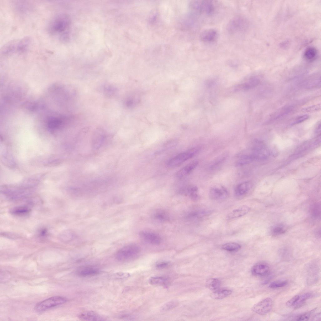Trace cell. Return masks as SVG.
<instances>
[{
    "mask_svg": "<svg viewBox=\"0 0 321 321\" xmlns=\"http://www.w3.org/2000/svg\"><path fill=\"white\" fill-rule=\"evenodd\" d=\"M140 251V247L135 244L126 245L119 249L115 255L117 260L126 262L135 258Z\"/></svg>",
    "mask_w": 321,
    "mask_h": 321,
    "instance_id": "cell-1",
    "label": "cell"
},
{
    "mask_svg": "<svg viewBox=\"0 0 321 321\" xmlns=\"http://www.w3.org/2000/svg\"><path fill=\"white\" fill-rule=\"evenodd\" d=\"M69 24V19L67 16L63 14H58L53 18L49 25V31L52 34H61L62 35L64 34V32L66 30Z\"/></svg>",
    "mask_w": 321,
    "mask_h": 321,
    "instance_id": "cell-2",
    "label": "cell"
},
{
    "mask_svg": "<svg viewBox=\"0 0 321 321\" xmlns=\"http://www.w3.org/2000/svg\"><path fill=\"white\" fill-rule=\"evenodd\" d=\"M199 148H194L181 153L169 160L167 163L168 167L175 168L178 167L187 160L194 156L198 151Z\"/></svg>",
    "mask_w": 321,
    "mask_h": 321,
    "instance_id": "cell-3",
    "label": "cell"
},
{
    "mask_svg": "<svg viewBox=\"0 0 321 321\" xmlns=\"http://www.w3.org/2000/svg\"><path fill=\"white\" fill-rule=\"evenodd\" d=\"M248 26L247 19L241 16H237L232 18L229 23L227 29L231 34L242 32L245 30Z\"/></svg>",
    "mask_w": 321,
    "mask_h": 321,
    "instance_id": "cell-4",
    "label": "cell"
},
{
    "mask_svg": "<svg viewBox=\"0 0 321 321\" xmlns=\"http://www.w3.org/2000/svg\"><path fill=\"white\" fill-rule=\"evenodd\" d=\"M67 300L63 297L56 296L47 299L38 303L35 307L37 312H41L66 303Z\"/></svg>",
    "mask_w": 321,
    "mask_h": 321,
    "instance_id": "cell-5",
    "label": "cell"
},
{
    "mask_svg": "<svg viewBox=\"0 0 321 321\" xmlns=\"http://www.w3.org/2000/svg\"><path fill=\"white\" fill-rule=\"evenodd\" d=\"M192 6L197 13L208 15L212 14L215 9V5L211 0L195 1L192 3Z\"/></svg>",
    "mask_w": 321,
    "mask_h": 321,
    "instance_id": "cell-6",
    "label": "cell"
},
{
    "mask_svg": "<svg viewBox=\"0 0 321 321\" xmlns=\"http://www.w3.org/2000/svg\"><path fill=\"white\" fill-rule=\"evenodd\" d=\"M253 160H263L267 158L269 155V151L266 147L262 143L255 142L252 148L251 153H249Z\"/></svg>",
    "mask_w": 321,
    "mask_h": 321,
    "instance_id": "cell-7",
    "label": "cell"
},
{
    "mask_svg": "<svg viewBox=\"0 0 321 321\" xmlns=\"http://www.w3.org/2000/svg\"><path fill=\"white\" fill-rule=\"evenodd\" d=\"M273 302L271 298H266L253 306L252 310L255 313L260 315L268 313L272 309Z\"/></svg>",
    "mask_w": 321,
    "mask_h": 321,
    "instance_id": "cell-8",
    "label": "cell"
},
{
    "mask_svg": "<svg viewBox=\"0 0 321 321\" xmlns=\"http://www.w3.org/2000/svg\"><path fill=\"white\" fill-rule=\"evenodd\" d=\"M139 235L144 241L152 245H159L162 241L161 238L159 235L150 231H141L139 233Z\"/></svg>",
    "mask_w": 321,
    "mask_h": 321,
    "instance_id": "cell-9",
    "label": "cell"
},
{
    "mask_svg": "<svg viewBox=\"0 0 321 321\" xmlns=\"http://www.w3.org/2000/svg\"><path fill=\"white\" fill-rule=\"evenodd\" d=\"M210 198L213 200H221L226 198L228 196L227 189L223 186L214 187L210 190Z\"/></svg>",
    "mask_w": 321,
    "mask_h": 321,
    "instance_id": "cell-10",
    "label": "cell"
},
{
    "mask_svg": "<svg viewBox=\"0 0 321 321\" xmlns=\"http://www.w3.org/2000/svg\"><path fill=\"white\" fill-rule=\"evenodd\" d=\"M198 164V162L197 160L191 161L176 172V177L179 179H182L186 177L193 171Z\"/></svg>",
    "mask_w": 321,
    "mask_h": 321,
    "instance_id": "cell-11",
    "label": "cell"
},
{
    "mask_svg": "<svg viewBox=\"0 0 321 321\" xmlns=\"http://www.w3.org/2000/svg\"><path fill=\"white\" fill-rule=\"evenodd\" d=\"M252 274L255 276H263L268 274L270 268L268 265L264 263H259L254 265L251 269Z\"/></svg>",
    "mask_w": 321,
    "mask_h": 321,
    "instance_id": "cell-12",
    "label": "cell"
},
{
    "mask_svg": "<svg viewBox=\"0 0 321 321\" xmlns=\"http://www.w3.org/2000/svg\"><path fill=\"white\" fill-rule=\"evenodd\" d=\"M100 272L97 268L90 266L81 267L76 271V274L82 277H88L98 274Z\"/></svg>",
    "mask_w": 321,
    "mask_h": 321,
    "instance_id": "cell-13",
    "label": "cell"
},
{
    "mask_svg": "<svg viewBox=\"0 0 321 321\" xmlns=\"http://www.w3.org/2000/svg\"><path fill=\"white\" fill-rule=\"evenodd\" d=\"M211 212L205 210H193L187 212L185 214V219L188 221H192L209 215Z\"/></svg>",
    "mask_w": 321,
    "mask_h": 321,
    "instance_id": "cell-14",
    "label": "cell"
},
{
    "mask_svg": "<svg viewBox=\"0 0 321 321\" xmlns=\"http://www.w3.org/2000/svg\"><path fill=\"white\" fill-rule=\"evenodd\" d=\"M217 36V31L214 29H210L203 31L200 34V38L204 42H211L214 41Z\"/></svg>",
    "mask_w": 321,
    "mask_h": 321,
    "instance_id": "cell-15",
    "label": "cell"
},
{
    "mask_svg": "<svg viewBox=\"0 0 321 321\" xmlns=\"http://www.w3.org/2000/svg\"><path fill=\"white\" fill-rule=\"evenodd\" d=\"M79 319L85 321H102L104 318L94 312L87 311L81 313L78 315Z\"/></svg>",
    "mask_w": 321,
    "mask_h": 321,
    "instance_id": "cell-16",
    "label": "cell"
},
{
    "mask_svg": "<svg viewBox=\"0 0 321 321\" xmlns=\"http://www.w3.org/2000/svg\"><path fill=\"white\" fill-rule=\"evenodd\" d=\"M252 187V183L249 181L241 183L236 187L234 192L236 196L241 197L246 195Z\"/></svg>",
    "mask_w": 321,
    "mask_h": 321,
    "instance_id": "cell-17",
    "label": "cell"
},
{
    "mask_svg": "<svg viewBox=\"0 0 321 321\" xmlns=\"http://www.w3.org/2000/svg\"><path fill=\"white\" fill-rule=\"evenodd\" d=\"M250 210V208L247 206H242L229 213L226 218L227 219L230 220L241 217L247 213Z\"/></svg>",
    "mask_w": 321,
    "mask_h": 321,
    "instance_id": "cell-18",
    "label": "cell"
},
{
    "mask_svg": "<svg viewBox=\"0 0 321 321\" xmlns=\"http://www.w3.org/2000/svg\"><path fill=\"white\" fill-rule=\"evenodd\" d=\"M18 41H13L5 44L2 48L1 53L4 56L11 55L15 52H17Z\"/></svg>",
    "mask_w": 321,
    "mask_h": 321,
    "instance_id": "cell-19",
    "label": "cell"
},
{
    "mask_svg": "<svg viewBox=\"0 0 321 321\" xmlns=\"http://www.w3.org/2000/svg\"><path fill=\"white\" fill-rule=\"evenodd\" d=\"M152 217L155 220L162 222L169 221L170 216L166 211L161 209H157L155 210L152 214Z\"/></svg>",
    "mask_w": 321,
    "mask_h": 321,
    "instance_id": "cell-20",
    "label": "cell"
},
{
    "mask_svg": "<svg viewBox=\"0 0 321 321\" xmlns=\"http://www.w3.org/2000/svg\"><path fill=\"white\" fill-rule=\"evenodd\" d=\"M260 82L258 79L253 77L250 79L247 82L239 85L236 89L237 91L248 90L257 86Z\"/></svg>",
    "mask_w": 321,
    "mask_h": 321,
    "instance_id": "cell-21",
    "label": "cell"
},
{
    "mask_svg": "<svg viewBox=\"0 0 321 321\" xmlns=\"http://www.w3.org/2000/svg\"><path fill=\"white\" fill-rule=\"evenodd\" d=\"M318 52L317 49L313 47H309L305 50L303 53V57L307 61L312 62L316 59Z\"/></svg>",
    "mask_w": 321,
    "mask_h": 321,
    "instance_id": "cell-22",
    "label": "cell"
},
{
    "mask_svg": "<svg viewBox=\"0 0 321 321\" xmlns=\"http://www.w3.org/2000/svg\"><path fill=\"white\" fill-rule=\"evenodd\" d=\"M232 291L230 290L218 289L212 293L211 294V297L214 299H220L227 297L230 295Z\"/></svg>",
    "mask_w": 321,
    "mask_h": 321,
    "instance_id": "cell-23",
    "label": "cell"
},
{
    "mask_svg": "<svg viewBox=\"0 0 321 321\" xmlns=\"http://www.w3.org/2000/svg\"><path fill=\"white\" fill-rule=\"evenodd\" d=\"M30 211V209L26 206H19L12 208L10 211V213L14 215L22 216L27 214Z\"/></svg>",
    "mask_w": 321,
    "mask_h": 321,
    "instance_id": "cell-24",
    "label": "cell"
},
{
    "mask_svg": "<svg viewBox=\"0 0 321 321\" xmlns=\"http://www.w3.org/2000/svg\"><path fill=\"white\" fill-rule=\"evenodd\" d=\"M149 282L151 285L166 286L169 284V280L163 277H152L149 280Z\"/></svg>",
    "mask_w": 321,
    "mask_h": 321,
    "instance_id": "cell-25",
    "label": "cell"
},
{
    "mask_svg": "<svg viewBox=\"0 0 321 321\" xmlns=\"http://www.w3.org/2000/svg\"><path fill=\"white\" fill-rule=\"evenodd\" d=\"M221 282L217 278H211L206 282V286L210 290L216 291L221 286Z\"/></svg>",
    "mask_w": 321,
    "mask_h": 321,
    "instance_id": "cell-26",
    "label": "cell"
},
{
    "mask_svg": "<svg viewBox=\"0 0 321 321\" xmlns=\"http://www.w3.org/2000/svg\"><path fill=\"white\" fill-rule=\"evenodd\" d=\"M241 248V246L238 243L235 242H229L225 243L222 246V248L224 250L230 251H237Z\"/></svg>",
    "mask_w": 321,
    "mask_h": 321,
    "instance_id": "cell-27",
    "label": "cell"
},
{
    "mask_svg": "<svg viewBox=\"0 0 321 321\" xmlns=\"http://www.w3.org/2000/svg\"><path fill=\"white\" fill-rule=\"evenodd\" d=\"M286 231L285 226L283 224H278L273 226L271 229L272 235L276 236L283 234Z\"/></svg>",
    "mask_w": 321,
    "mask_h": 321,
    "instance_id": "cell-28",
    "label": "cell"
},
{
    "mask_svg": "<svg viewBox=\"0 0 321 321\" xmlns=\"http://www.w3.org/2000/svg\"><path fill=\"white\" fill-rule=\"evenodd\" d=\"M313 296L312 293L307 292L304 293L301 296H300L299 299L295 305H296L295 308H297L301 307L305 303L306 301L311 298Z\"/></svg>",
    "mask_w": 321,
    "mask_h": 321,
    "instance_id": "cell-29",
    "label": "cell"
},
{
    "mask_svg": "<svg viewBox=\"0 0 321 321\" xmlns=\"http://www.w3.org/2000/svg\"><path fill=\"white\" fill-rule=\"evenodd\" d=\"M177 302L175 301H170L163 304L160 308V310L166 311L174 308L178 305Z\"/></svg>",
    "mask_w": 321,
    "mask_h": 321,
    "instance_id": "cell-30",
    "label": "cell"
},
{
    "mask_svg": "<svg viewBox=\"0 0 321 321\" xmlns=\"http://www.w3.org/2000/svg\"><path fill=\"white\" fill-rule=\"evenodd\" d=\"M74 238V234L71 231H67L61 233L59 236L60 239L63 242H69Z\"/></svg>",
    "mask_w": 321,
    "mask_h": 321,
    "instance_id": "cell-31",
    "label": "cell"
},
{
    "mask_svg": "<svg viewBox=\"0 0 321 321\" xmlns=\"http://www.w3.org/2000/svg\"><path fill=\"white\" fill-rule=\"evenodd\" d=\"M286 281L281 280L273 282L269 285V287L272 289L277 288L283 287L287 284Z\"/></svg>",
    "mask_w": 321,
    "mask_h": 321,
    "instance_id": "cell-32",
    "label": "cell"
},
{
    "mask_svg": "<svg viewBox=\"0 0 321 321\" xmlns=\"http://www.w3.org/2000/svg\"><path fill=\"white\" fill-rule=\"evenodd\" d=\"M316 308L311 311L302 313L297 316L296 319L297 321H307L309 318L311 314L315 311Z\"/></svg>",
    "mask_w": 321,
    "mask_h": 321,
    "instance_id": "cell-33",
    "label": "cell"
},
{
    "mask_svg": "<svg viewBox=\"0 0 321 321\" xmlns=\"http://www.w3.org/2000/svg\"><path fill=\"white\" fill-rule=\"evenodd\" d=\"M226 155H222L215 159L212 164L211 168L212 169L216 168L220 166L225 160Z\"/></svg>",
    "mask_w": 321,
    "mask_h": 321,
    "instance_id": "cell-34",
    "label": "cell"
},
{
    "mask_svg": "<svg viewBox=\"0 0 321 321\" xmlns=\"http://www.w3.org/2000/svg\"><path fill=\"white\" fill-rule=\"evenodd\" d=\"M320 205L318 203L314 204L311 207V213L314 217H319L320 215Z\"/></svg>",
    "mask_w": 321,
    "mask_h": 321,
    "instance_id": "cell-35",
    "label": "cell"
},
{
    "mask_svg": "<svg viewBox=\"0 0 321 321\" xmlns=\"http://www.w3.org/2000/svg\"><path fill=\"white\" fill-rule=\"evenodd\" d=\"M321 109V105L318 104L303 108L302 111L303 112H310L317 111L320 110Z\"/></svg>",
    "mask_w": 321,
    "mask_h": 321,
    "instance_id": "cell-36",
    "label": "cell"
},
{
    "mask_svg": "<svg viewBox=\"0 0 321 321\" xmlns=\"http://www.w3.org/2000/svg\"><path fill=\"white\" fill-rule=\"evenodd\" d=\"M309 116L307 114H304L299 116L297 117L291 124V125H294L301 123L308 119Z\"/></svg>",
    "mask_w": 321,
    "mask_h": 321,
    "instance_id": "cell-37",
    "label": "cell"
},
{
    "mask_svg": "<svg viewBox=\"0 0 321 321\" xmlns=\"http://www.w3.org/2000/svg\"><path fill=\"white\" fill-rule=\"evenodd\" d=\"M300 296L296 295L292 297L286 303L287 306L290 307L294 306L296 304L299 299Z\"/></svg>",
    "mask_w": 321,
    "mask_h": 321,
    "instance_id": "cell-38",
    "label": "cell"
},
{
    "mask_svg": "<svg viewBox=\"0 0 321 321\" xmlns=\"http://www.w3.org/2000/svg\"><path fill=\"white\" fill-rule=\"evenodd\" d=\"M169 265V263L167 261L160 262L156 264V267L158 269H163L167 267Z\"/></svg>",
    "mask_w": 321,
    "mask_h": 321,
    "instance_id": "cell-39",
    "label": "cell"
},
{
    "mask_svg": "<svg viewBox=\"0 0 321 321\" xmlns=\"http://www.w3.org/2000/svg\"><path fill=\"white\" fill-rule=\"evenodd\" d=\"M116 276L118 278H125L129 277V274L127 273H117V275Z\"/></svg>",
    "mask_w": 321,
    "mask_h": 321,
    "instance_id": "cell-40",
    "label": "cell"
},
{
    "mask_svg": "<svg viewBox=\"0 0 321 321\" xmlns=\"http://www.w3.org/2000/svg\"><path fill=\"white\" fill-rule=\"evenodd\" d=\"M321 314L320 313L317 314L314 316L313 318V320L314 321H320L321 320Z\"/></svg>",
    "mask_w": 321,
    "mask_h": 321,
    "instance_id": "cell-41",
    "label": "cell"
},
{
    "mask_svg": "<svg viewBox=\"0 0 321 321\" xmlns=\"http://www.w3.org/2000/svg\"><path fill=\"white\" fill-rule=\"evenodd\" d=\"M47 231L45 229H42L40 232L39 234L41 236H45L47 233Z\"/></svg>",
    "mask_w": 321,
    "mask_h": 321,
    "instance_id": "cell-42",
    "label": "cell"
},
{
    "mask_svg": "<svg viewBox=\"0 0 321 321\" xmlns=\"http://www.w3.org/2000/svg\"><path fill=\"white\" fill-rule=\"evenodd\" d=\"M320 129H321V124H320V122L319 123H318V125H317V127L316 128V132H317V133H319V132H320Z\"/></svg>",
    "mask_w": 321,
    "mask_h": 321,
    "instance_id": "cell-43",
    "label": "cell"
}]
</instances>
